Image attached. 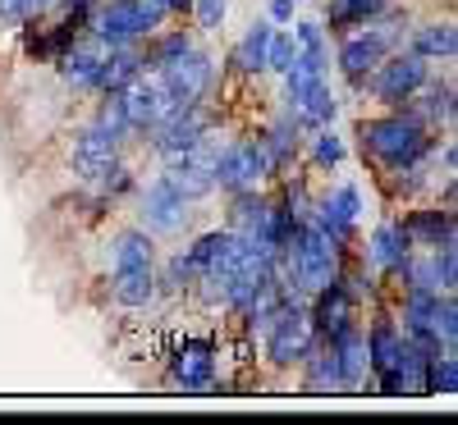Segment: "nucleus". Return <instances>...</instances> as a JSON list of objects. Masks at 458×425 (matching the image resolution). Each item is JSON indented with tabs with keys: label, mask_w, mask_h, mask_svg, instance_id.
<instances>
[{
	"label": "nucleus",
	"mask_w": 458,
	"mask_h": 425,
	"mask_svg": "<svg viewBox=\"0 0 458 425\" xmlns=\"http://www.w3.org/2000/svg\"><path fill=\"white\" fill-rule=\"evenodd\" d=\"M308 321H312V329H317L321 338H335L339 329L353 325V293L344 288L339 279L326 284V288H317V306H312Z\"/></svg>",
	"instance_id": "obj_15"
},
{
	"label": "nucleus",
	"mask_w": 458,
	"mask_h": 425,
	"mask_svg": "<svg viewBox=\"0 0 458 425\" xmlns=\"http://www.w3.org/2000/svg\"><path fill=\"white\" fill-rule=\"evenodd\" d=\"M367 256H371L376 270H399L403 256H412V234L403 224H380L367 243Z\"/></svg>",
	"instance_id": "obj_18"
},
{
	"label": "nucleus",
	"mask_w": 458,
	"mask_h": 425,
	"mask_svg": "<svg viewBox=\"0 0 458 425\" xmlns=\"http://www.w3.org/2000/svg\"><path fill=\"white\" fill-rule=\"evenodd\" d=\"M390 46H394V32H386V28H367V32L349 37V42L339 46V69H344V79H349L353 88H362L367 73H371L380 60H386Z\"/></svg>",
	"instance_id": "obj_10"
},
{
	"label": "nucleus",
	"mask_w": 458,
	"mask_h": 425,
	"mask_svg": "<svg viewBox=\"0 0 458 425\" xmlns=\"http://www.w3.org/2000/svg\"><path fill=\"white\" fill-rule=\"evenodd\" d=\"M157 5L170 14V10H179V14H188V10H193V0H157Z\"/></svg>",
	"instance_id": "obj_40"
},
{
	"label": "nucleus",
	"mask_w": 458,
	"mask_h": 425,
	"mask_svg": "<svg viewBox=\"0 0 458 425\" xmlns=\"http://www.w3.org/2000/svg\"><path fill=\"white\" fill-rule=\"evenodd\" d=\"M106 42L97 37L92 46H73V51H64L60 55V73L73 83V88H97L101 83V64H106Z\"/></svg>",
	"instance_id": "obj_17"
},
{
	"label": "nucleus",
	"mask_w": 458,
	"mask_h": 425,
	"mask_svg": "<svg viewBox=\"0 0 458 425\" xmlns=\"http://www.w3.org/2000/svg\"><path fill=\"white\" fill-rule=\"evenodd\" d=\"M32 14V0H0V19L5 23H23Z\"/></svg>",
	"instance_id": "obj_38"
},
{
	"label": "nucleus",
	"mask_w": 458,
	"mask_h": 425,
	"mask_svg": "<svg viewBox=\"0 0 458 425\" xmlns=\"http://www.w3.org/2000/svg\"><path fill=\"white\" fill-rule=\"evenodd\" d=\"M188 46H193V42H188V32H170V37H161V42L147 51V60H142V64H147V69H165V64H170V60H179Z\"/></svg>",
	"instance_id": "obj_32"
},
{
	"label": "nucleus",
	"mask_w": 458,
	"mask_h": 425,
	"mask_svg": "<svg viewBox=\"0 0 458 425\" xmlns=\"http://www.w3.org/2000/svg\"><path fill=\"white\" fill-rule=\"evenodd\" d=\"M193 10H198L202 28H220L225 23V0H193Z\"/></svg>",
	"instance_id": "obj_37"
},
{
	"label": "nucleus",
	"mask_w": 458,
	"mask_h": 425,
	"mask_svg": "<svg viewBox=\"0 0 458 425\" xmlns=\"http://www.w3.org/2000/svg\"><path fill=\"white\" fill-rule=\"evenodd\" d=\"M335 347V357H339V375H344V389H358V379L367 371V334L358 325L349 329H339L335 338H326Z\"/></svg>",
	"instance_id": "obj_16"
},
{
	"label": "nucleus",
	"mask_w": 458,
	"mask_h": 425,
	"mask_svg": "<svg viewBox=\"0 0 458 425\" xmlns=\"http://www.w3.org/2000/svg\"><path fill=\"white\" fill-rule=\"evenodd\" d=\"M170 379L179 384V389H188V394L211 389V379H216V347L207 338H188L174 353V362H170Z\"/></svg>",
	"instance_id": "obj_13"
},
{
	"label": "nucleus",
	"mask_w": 458,
	"mask_h": 425,
	"mask_svg": "<svg viewBox=\"0 0 458 425\" xmlns=\"http://www.w3.org/2000/svg\"><path fill=\"white\" fill-rule=\"evenodd\" d=\"M339 161H344V142H339L330 129H321V133H317V165H321V170H335Z\"/></svg>",
	"instance_id": "obj_35"
},
{
	"label": "nucleus",
	"mask_w": 458,
	"mask_h": 425,
	"mask_svg": "<svg viewBox=\"0 0 458 425\" xmlns=\"http://www.w3.org/2000/svg\"><path fill=\"white\" fill-rule=\"evenodd\" d=\"M266 174H276L266 142H234L216 156V183L229 192H252Z\"/></svg>",
	"instance_id": "obj_7"
},
{
	"label": "nucleus",
	"mask_w": 458,
	"mask_h": 425,
	"mask_svg": "<svg viewBox=\"0 0 458 425\" xmlns=\"http://www.w3.org/2000/svg\"><path fill=\"white\" fill-rule=\"evenodd\" d=\"M271 23L266 19H257L248 32H243V42H239V51H234V64L243 69V73H261L266 69V46H271Z\"/></svg>",
	"instance_id": "obj_25"
},
{
	"label": "nucleus",
	"mask_w": 458,
	"mask_h": 425,
	"mask_svg": "<svg viewBox=\"0 0 458 425\" xmlns=\"http://www.w3.org/2000/svg\"><path fill=\"white\" fill-rule=\"evenodd\" d=\"M302 362H308V394H339V389H344L339 357H335V347H330V343L321 347V353L312 347V353L302 357Z\"/></svg>",
	"instance_id": "obj_22"
},
{
	"label": "nucleus",
	"mask_w": 458,
	"mask_h": 425,
	"mask_svg": "<svg viewBox=\"0 0 458 425\" xmlns=\"http://www.w3.org/2000/svg\"><path fill=\"white\" fill-rule=\"evenodd\" d=\"M422 114L431 124H454V92L449 88H431L422 101Z\"/></svg>",
	"instance_id": "obj_33"
},
{
	"label": "nucleus",
	"mask_w": 458,
	"mask_h": 425,
	"mask_svg": "<svg viewBox=\"0 0 458 425\" xmlns=\"http://www.w3.org/2000/svg\"><path fill=\"white\" fill-rule=\"evenodd\" d=\"M157 79H161V88H165V96H170L174 110L179 105H198L202 92L211 88V55L188 46L179 60H170L165 69H157Z\"/></svg>",
	"instance_id": "obj_8"
},
{
	"label": "nucleus",
	"mask_w": 458,
	"mask_h": 425,
	"mask_svg": "<svg viewBox=\"0 0 458 425\" xmlns=\"http://www.w3.org/2000/svg\"><path fill=\"white\" fill-rule=\"evenodd\" d=\"M431 329H436L440 347H449V353H454V343H458V306H454V293L436 297V312H431Z\"/></svg>",
	"instance_id": "obj_30"
},
{
	"label": "nucleus",
	"mask_w": 458,
	"mask_h": 425,
	"mask_svg": "<svg viewBox=\"0 0 458 425\" xmlns=\"http://www.w3.org/2000/svg\"><path fill=\"white\" fill-rule=\"evenodd\" d=\"M458 243H440L436 252H431V279H436V288H445V293H454L458 288V252H454Z\"/></svg>",
	"instance_id": "obj_31"
},
{
	"label": "nucleus",
	"mask_w": 458,
	"mask_h": 425,
	"mask_svg": "<svg viewBox=\"0 0 458 425\" xmlns=\"http://www.w3.org/2000/svg\"><path fill=\"white\" fill-rule=\"evenodd\" d=\"M183 220H188L183 192H174V183L165 174L157 183H147V192H142V229L147 234H174V229H183Z\"/></svg>",
	"instance_id": "obj_9"
},
{
	"label": "nucleus",
	"mask_w": 458,
	"mask_h": 425,
	"mask_svg": "<svg viewBox=\"0 0 458 425\" xmlns=\"http://www.w3.org/2000/svg\"><path fill=\"white\" fill-rule=\"evenodd\" d=\"M427 79H431V69H427V55H417V51H408V55H394V60L376 64V69L367 73V83H371L376 101H386V105L412 101L417 92L427 88Z\"/></svg>",
	"instance_id": "obj_5"
},
{
	"label": "nucleus",
	"mask_w": 458,
	"mask_h": 425,
	"mask_svg": "<svg viewBox=\"0 0 458 425\" xmlns=\"http://www.w3.org/2000/svg\"><path fill=\"white\" fill-rule=\"evenodd\" d=\"M69 5H92V0H69Z\"/></svg>",
	"instance_id": "obj_41"
},
{
	"label": "nucleus",
	"mask_w": 458,
	"mask_h": 425,
	"mask_svg": "<svg viewBox=\"0 0 458 425\" xmlns=\"http://www.w3.org/2000/svg\"><path fill=\"white\" fill-rule=\"evenodd\" d=\"M216 156H220V146L211 138H198L188 151H179V156L165 161V179L174 183V192H183L188 202H198L216 188Z\"/></svg>",
	"instance_id": "obj_6"
},
{
	"label": "nucleus",
	"mask_w": 458,
	"mask_h": 425,
	"mask_svg": "<svg viewBox=\"0 0 458 425\" xmlns=\"http://www.w3.org/2000/svg\"><path fill=\"white\" fill-rule=\"evenodd\" d=\"M266 334V357H271L276 366H293V362H302L312 353V343H317V329H312V321H308V312L289 297L280 312H276V321L261 329Z\"/></svg>",
	"instance_id": "obj_4"
},
{
	"label": "nucleus",
	"mask_w": 458,
	"mask_h": 425,
	"mask_svg": "<svg viewBox=\"0 0 458 425\" xmlns=\"http://www.w3.org/2000/svg\"><path fill=\"white\" fill-rule=\"evenodd\" d=\"M110 170H114V142L97 124L83 129L79 142H73V174H79L83 183H101Z\"/></svg>",
	"instance_id": "obj_14"
},
{
	"label": "nucleus",
	"mask_w": 458,
	"mask_h": 425,
	"mask_svg": "<svg viewBox=\"0 0 458 425\" xmlns=\"http://www.w3.org/2000/svg\"><path fill=\"white\" fill-rule=\"evenodd\" d=\"M427 394H458V357L454 353H436L427 357Z\"/></svg>",
	"instance_id": "obj_28"
},
{
	"label": "nucleus",
	"mask_w": 458,
	"mask_h": 425,
	"mask_svg": "<svg viewBox=\"0 0 458 425\" xmlns=\"http://www.w3.org/2000/svg\"><path fill=\"white\" fill-rule=\"evenodd\" d=\"M276 275H280V284L289 293H317V288L339 279V247L321 234L312 220H302L289 234L280 261H276Z\"/></svg>",
	"instance_id": "obj_1"
},
{
	"label": "nucleus",
	"mask_w": 458,
	"mask_h": 425,
	"mask_svg": "<svg viewBox=\"0 0 458 425\" xmlns=\"http://www.w3.org/2000/svg\"><path fill=\"white\" fill-rule=\"evenodd\" d=\"M293 19V0H271V23H289Z\"/></svg>",
	"instance_id": "obj_39"
},
{
	"label": "nucleus",
	"mask_w": 458,
	"mask_h": 425,
	"mask_svg": "<svg viewBox=\"0 0 458 425\" xmlns=\"http://www.w3.org/2000/svg\"><path fill=\"white\" fill-rule=\"evenodd\" d=\"M110 293L120 306H147L157 297V275H151V265H138V270H114L110 279Z\"/></svg>",
	"instance_id": "obj_20"
},
{
	"label": "nucleus",
	"mask_w": 458,
	"mask_h": 425,
	"mask_svg": "<svg viewBox=\"0 0 458 425\" xmlns=\"http://www.w3.org/2000/svg\"><path fill=\"white\" fill-rule=\"evenodd\" d=\"M358 215H362V192L353 188V183H339L330 197L317 206V215H312V224L321 229V234L339 247V243H349V234H353V224H358Z\"/></svg>",
	"instance_id": "obj_11"
},
{
	"label": "nucleus",
	"mask_w": 458,
	"mask_h": 425,
	"mask_svg": "<svg viewBox=\"0 0 458 425\" xmlns=\"http://www.w3.org/2000/svg\"><path fill=\"white\" fill-rule=\"evenodd\" d=\"M362 146L380 165L390 170H403L412 161H422L431 151V138L422 129V120H412V114H386V120H371L362 124Z\"/></svg>",
	"instance_id": "obj_2"
},
{
	"label": "nucleus",
	"mask_w": 458,
	"mask_h": 425,
	"mask_svg": "<svg viewBox=\"0 0 458 425\" xmlns=\"http://www.w3.org/2000/svg\"><path fill=\"white\" fill-rule=\"evenodd\" d=\"M165 23V10L157 0H106L97 14V37L106 46H133L138 37H151Z\"/></svg>",
	"instance_id": "obj_3"
},
{
	"label": "nucleus",
	"mask_w": 458,
	"mask_h": 425,
	"mask_svg": "<svg viewBox=\"0 0 458 425\" xmlns=\"http://www.w3.org/2000/svg\"><path fill=\"white\" fill-rule=\"evenodd\" d=\"M403 229L412 238H422L427 247L454 243V211H417V215L403 220Z\"/></svg>",
	"instance_id": "obj_23"
},
{
	"label": "nucleus",
	"mask_w": 458,
	"mask_h": 425,
	"mask_svg": "<svg viewBox=\"0 0 458 425\" xmlns=\"http://www.w3.org/2000/svg\"><path fill=\"white\" fill-rule=\"evenodd\" d=\"M97 129L120 146L124 142V133H129V114H124V96L120 92H110L106 96V105H101V114H97Z\"/></svg>",
	"instance_id": "obj_29"
},
{
	"label": "nucleus",
	"mask_w": 458,
	"mask_h": 425,
	"mask_svg": "<svg viewBox=\"0 0 458 425\" xmlns=\"http://www.w3.org/2000/svg\"><path fill=\"white\" fill-rule=\"evenodd\" d=\"M293 55H298V42H293V37H284V32H271V46H266V69L284 73V69L293 64Z\"/></svg>",
	"instance_id": "obj_34"
},
{
	"label": "nucleus",
	"mask_w": 458,
	"mask_h": 425,
	"mask_svg": "<svg viewBox=\"0 0 458 425\" xmlns=\"http://www.w3.org/2000/svg\"><path fill=\"white\" fill-rule=\"evenodd\" d=\"M110 261L114 270H138V265H151V234L147 229H124L110 247Z\"/></svg>",
	"instance_id": "obj_24"
},
{
	"label": "nucleus",
	"mask_w": 458,
	"mask_h": 425,
	"mask_svg": "<svg viewBox=\"0 0 458 425\" xmlns=\"http://www.w3.org/2000/svg\"><path fill=\"white\" fill-rule=\"evenodd\" d=\"M412 51H417V55H427V60H454V51H458L454 23H431V28H417V37H412Z\"/></svg>",
	"instance_id": "obj_26"
},
{
	"label": "nucleus",
	"mask_w": 458,
	"mask_h": 425,
	"mask_svg": "<svg viewBox=\"0 0 458 425\" xmlns=\"http://www.w3.org/2000/svg\"><path fill=\"white\" fill-rule=\"evenodd\" d=\"M380 10H386V0H335L330 5V28L344 32V28H367Z\"/></svg>",
	"instance_id": "obj_27"
},
{
	"label": "nucleus",
	"mask_w": 458,
	"mask_h": 425,
	"mask_svg": "<svg viewBox=\"0 0 458 425\" xmlns=\"http://www.w3.org/2000/svg\"><path fill=\"white\" fill-rule=\"evenodd\" d=\"M403 329L394 325V321H376L371 325V334H367V366L380 375V371H390L399 357H403Z\"/></svg>",
	"instance_id": "obj_19"
},
{
	"label": "nucleus",
	"mask_w": 458,
	"mask_h": 425,
	"mask_svg": "<svg viewBox=\"0 0 458 425\" xmlns=\"http://www.w3.org/2000/svg\"><path fill=\"white\" fill-rule=\"evenodd\" d=\"M142 73V55H133L129 46H110L106 51V64H101V83L97 88H106V92H124L133 79Z\"/></svg>",
	"instance_id": "obj_21"
},
{
	"label": "nucleus",
	"mask_w": 458,
	"mask_h": 425,
	"mask_svg": "<svg viewBox=\"0 0 458 425\" xmlns=\"http://www.w3.org/2000/svg\"><path fill=\"white\" fill-rule=\"evenodd\" d=\"M293 42H298V51H321V55H326V32H321V23H298V28H293Z\"/></svg>",
	"instance_id": "obj_36"
},
{
	"label": "nucleus",
	"mask_w": 458,
	"mask_h": 425,
	"mask_svg": "<svg viewBox=\"0 0 458 425\" xmlns=\"http://www.w3.org/2000/svg\"><path fill=\"white\" fill-rule=\"evenodd\" d=\"M120 96H124L129 129H138V133H151V129H157L165 114L174 110L170 96H165V88H161V79H142V73H138V79H133Z\"/></svg>",
	"instance_id": "obj_12"
}]
</instances>
